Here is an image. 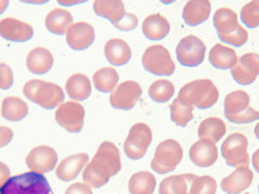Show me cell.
<instances>
[{"label": "cell", "mask_w": 259, "mask_h": 194, "mask_svg": "<svg viewBox=\"0 0 259 194\" xmlns=\"http://www.w3.org/2000/svg\"><path fill=\"white\" fill-rule=\"evenodd\" d=\"M122 169L120 151L114 143L103 142L91 162L84 167L83 179L89 186L100 188Z\"/></svg>", "instance_id": "1"}, {"label": "cell", "mask_w": 259, "mask_h": 194, "mask_svg": "<svg viewBox=\"0 0 259 194\" xmlns=\"http://www.w3.org/2000/svg\"><path fill=\"white\" fill-rule=\"evenodd\" d=\"M220 93L212 81L202 79L183 85L178 98L198 109H208L219 101Z\"/></svg>", "instance_id": "2"}, {"label": "cell", "mask_w": 259, "mask_h": 194, "mask_svg": "<svg viewBox=\"0 0 259 194\" xmlns=\"http://www.w3.org/2000/svg\"><path fill=\"white\" fill-rule=\"evenodd\" d=\"M25 97L44 109H54L63 104L65 93L61 87L54 82L31 80L23 87Z\"/></svg>", "instance_id": "3"}, {"label": "cell", "mask_w": 259, "mask_h": 194, "mask_svg": "<svg viewBox=\"0 0 259 194\" xmlns=\"http://www.w3.org/2000/svg\"><path fill=\"white\" fill-rule=\"evenodd\" d=\"M0 194H54L46 177L38 172H24L0 187Z\"/></svg>", "instance_id": "4"}, {"label": "cell", "mask_w": 259, "mask_h": 194, "mask_svg": "<svg viewBox=\"0 0 259 194\" xmlns=\"http://www.w3.org/2000/svg\"><path fill=\"white\" fill-rule=\"evenodd\" d=\"M183 157L181 144L174 139H166L158 145L151 161V169L159 174L173 172L181 163Z\"/></svg>", "instance_id": "5"}, {"label": "cell", "mask_w": 259, "mask_h": 194, "mask_svg": "<svg viewBox=\"0 0 259 194\" xmlns=\"http://www.w3.org/2000/svg\"><path fill=\"white\" fill-rule=\"evenodd\" d=\"M143 67L149 73L156 76H171L175 72V63L170 53L163 45H151L143 55Z\"/></svg>", "instance_id": "6"}, {"label": "cell", "mask_w": 259, "mask_h": 194, "mask_svg": "<svg viewBox=\"0 0 259 194\" xmlns=\"http://www.w3.org/2000/svg\"><path fill=\"white\" fill-rule=\"evenodd\" d=\"M152 142V131L145 123H137L130 130L123 144L125 156L132 160H139L145 157Z\"/></svg>", "instance_id": "7"}, {"label": "cell", "mask_w": 259, "mask_h": 194, "mask_svg": "<svg viewBox=\"0 0 259 194\" xmlns=\"http://www.w3.org/2000/svg\"><path fill=\"white\" fill-rule=\"evenodd\" d=\"M248 139L242 134H231L221 146L222 157L230 167H249L250 157L247 152Z\"/></svg>", "instance_id": "8"}, {"label": "cell", "mask_w": 259, "mask_h": 194, "mask_svg": "<svg viewBox=\"0 0 259 194\" xmlns=\"http://www.w3.org/2000/svg\"><path fill=\"white\" fill-rule=\"evenodd\" d=\"M204 43L195 35L183 38L176 48V55L179 63L186 67H198L205 58Z\"/></svg>", "instance_id": "9"}, {"label": "cell", "mask_w": 259, "mask_h": 194, "mask_svg": "<svg viewBox=\"0 0 259 194\" xmlns=\"http://www.w3.org/2000/svg\"><path fill=\"white\" fill-rule=\"evenodd\" d=\"M84 108L77 102L61 104L55 111L56 122L69 133H80L84 126Z\"/></svg>", "instance_id": "10"}, {"label": "cell", "mask_w": 259, "mask_h": 194, "mask_svg": "<svg viewBox=\"0 0 259 194\" xmlns=\"http://www.w3.org/2000/svg\"><path fill=\"white\" fill-rule=\"evenodd\" d=\"M142 94L143 90L137 82H121L110 94V105L115 109L128 111L137 105Z\"/></svg>", "instance_id": "11"}, {"label": "cell", "mask_w": 259, "mask_h": 194, "mask_svg": "<svg viewBox=\"0 0 259 194\" xmlns=\"http://www.w3.org/2000/svg\"><path fill=\"white\" fill-rule=\"evenodd\" d=\"M58 156L56 151L50 146H38L31 150L26 157V164L31 172L47 173L57 166Z\"/></svg>", "instance_id": "12"}, {"label": "cell", "mask_w": 259, "mask_h": 194, "mask_svg": "<svg viewBox=\"0 0 259 194\" xmlns=\"http://www.w3.org/2000/svg\"><path fill=\"white\" fill-rule=\"evenodd\" d=\"M231 74L239 84L249 85L252 83L259 75V54L250 53L242 55L231 68Z\"/></svg>", "instance_id": "13"}, {"label": "cell", "mask_w": 259, "mask_h": 194, "mask_svg": "<svg viewBox=\"0 0 259 194\" xmlns=\"http://www.w3.org/2000/svg\"><path fill=\"white\" fill-rule=\"evenodd\" d=\"M95 40V30L87 22L73 23L66 33V41L69 47L75 52L89 48Z\"/></svg>", "instance_id": "14"}, {"label": "cell", "mask_w": 259, "mask_h": 194, "mask_svg": "<svg viewBox=\"0 0 259 194\" xmlns=\"http://www.w3.org/2000/svg\"><path fill=\"white\" fill-rule=\"evenodd\" d=\"M0 36L11 42L25 43L33 36V29L28 23L8 17L0 21Z\"/></svg>", "instance_id": "15"}, {"label": "cell", "mask_w": 259, "mask_h": 194, "mask_svg": "<svg viewBox=\"0 0 259 194\" xmlns=\"http://www.w3.org/2000/svg\"><path fill=\"white\" fill-rule=\"evenodd\" d=\"M189 157L194 164L200 168L213 166L219 158L215 143L206 139H199L191 146Z\"/></svg>", "instance_id": "16"}, {"label": "cell", "mask_w": 259, "mask_h": 194, "mask_svg": "<svg viewBox=\"0 0 259 194\" xmlns=\"http://www.w3.org/2000/svg\"><path fill=\"white\" fill-rule=\"evenodd\" d=\"M89 162V156L87 154H76L66 157L56 166L55 174L57 178L63 182H69L75 179L79 173Z\"/></svg>", "instance_id": "17"}, {"label": "cell", "mask_w": 259, "mask_h": 194, "mask_svg": "<svg viewBox=\"0 0 259 194\" xmlns=\"http://www.w3.org/2000/svg\"><path fill=\"white\" fill-rule=\"evenodd\" d=\"M252 180L253 173L249 167H238L235 172L221 181V188L226 193H240L251 186Z\"/></svg>", "instance_id": "18"}, {"label": "cell", "mask_w": 259, "mask_h": 194, "mask_svg": "<svg viewBox=\"0 0 259 194\" xmlns=\"http://www.w3.org/2000/svg\"><path fill=\"white\" fill-rule=\"evenodd\" d=\"M211 10L210 0H189L183 8V20L188 26L196 27L208 20Z\"/></svg>", "instance_id": "19"}, {"label": "cell", "mask_w": 259, "mask_h": 194, "mask_svg": "<svg viewBox=\"0 0 259 194\" xmlns=\"http://www.w3.org/2000/svg\"><path fill=\"white\" fill-rule=\"evenodd\" d=\"M54 56L45 47H35L31 51L26 60L28 70L35 75H45L54 67Z\"/></svg>", "instance_id": "20"}, {"label": "cell", "mask_w": 259, "mask_h": 194, "mask_svg": "<svg viewBox=\"0 0 259 194\" xmlns=\"http://www.w3.org/2000/svg\"><path fill=\"white\" fill-rule=\"evenodd\" d=\"M104 51L107 62L114 67L126 65L132 56L130 45L119 38H113L107 41Z\"/></svg>", "instance_id": "21"}, {"label": "cell", "mask_w": 259, "mask_h": 194, "mask_svg": "<svg viewBox=\"0 0 259 194\" xmlns=\"http://www.w3.org/2000/svg\"><path fill=\"white\" fill-rule=\"evenodd\" d=\"M67 95L74 102H83L92 95V82L84 74L71 75L66 82Z\"/></svg>", "instance_id": "22"}, {"label": "cell", "mask_w": 259, "mask_h": 194, "mask_svg": "<svg viewBox=\"0 0 259 194\" xmlns=\"http://www.w3.org/2000/svg\"><path fill=\"white\" fill-rule=\"evenodd\" d=\"M143 33L151 41H159L167 36L170 32V24L162 15L156 14L147 16L143 23Z\"/></svg>", "instance_id": "23"}, {"label": "cell", "mask_w": 259, "mask_h": 194, "mask_svg": "<svg viewBox=\"0 0 259 194\" xmlns=\"http://www.w3.org/2000/svg\"><path fill=\"white\" fill-rule=\"evenodd\" d=\"M73 24V17L69 11L65 9H54L46 16L45 25L47 30L55 35H65Z\"/></svg>", "instance_id": "24"}, {"label": "cell", "mask_w": 259, "mask_h": 194, "mask_svg": "<svg viewBox=\"0 0 259 194\" xmlns=\"http://www.w3.org/2000/svg\"><path fill=\"white\" fill-rule=\"evenodd\" d=\"M93 10L96 15L107 19L112 25L119 22L125 15L122 0H94Z\"/></svg>", "instance_id": "25"}, {"label": "cell", "mask_w": 259, "mask_h": 194, "mask_svg": "<svg viewBox=\"0 0 259 194\" xmlns=\"http://www.w3.org/2000/svg\"><path fill=\"white\" fill-rule=\"evenodd\" d=\"M237 55L234 50L225 45L217 44L209 53V62L218 69H231L237 62Z\"/></svg>", "instance_id": "26"}, {"label": "cell", "mask_w": 259, "mask_h": 194, "mask_svg": "<svg viewBox=\"0 0 259 194\" xmlns=\"http://www.w3.org/2000/svg\"><path fill=\"white\" fill-rule=\"evenodd\" d=\"M29 114L28 105L17 97L5 98L1 105V115L8 121L17 122L24 120Z\"/></svg>", "instance_id": "27"}, {"label": "cell", "mask_w": 259, "mask_h": 194, "mask_svg": "<svg viewBox=\"0 0 259 194\" xmlns=\"http://www.w3.org/2000/svg\"><path fill=\"white\" fill-rule=\"evenodd\" d=\"M197 175L186 173L172 175L162 180L159 187L160 194H188V188Z\"/></svg>", "instance_id": "28"}, {"label": "cell", "mask_w": 259, "mask_h": 194, "mask_svg": "<svg viewBox=\"0 0 259 194\" xmlns=\"http://www.w3.org/2000/svg\"><path fill=\"white\" fill-rule=\"evenodd\" d=\"M226 134V125L223 120L218 118H208L198 127L199 139H206L217 143Z\"/></svg>", "instance_id": "29"}, {"label": "cell", "mask_w": 259, "mask_h": 194, "mask_svg": "<svg viewBox=\"0 0 259 194\" xmlns=\"http://www.w3.org/2000/svg\"><path fill=\"white\" fill-rule=\"evenodd\" d=\"M157 181L149 172H139L130 177L128 189L131 194H153Z\"/></svg>", "instance_id": "30"}, {"label": "cell", "mask_w": 259, "mask_h": 194, "mask_svg": "<svg viewBox=\"0 0 259 194\" xmlns=\"http://www.w3.org/2000/svg\"><path fill=\"white\" fill-rule=\"evenodd\" d=\"M250 106V96L242 90L228 94L224 101V116L226 119L243 112Z\"/></svg>", "instance_id": "31"}, {"label": "cell", "mask_w": 259, "mask_h": 194, "mask_svg": "<svg viewBox=\"0 0 259 194\" xmlns=\"http://www.w3.org/2000/svg\"><path fill=\"white\" fill-rule=\"evenodd\" d=\"M119 82V75L113 67H103L93 75V84L102 93H109L115 89Z\"/></svg>", "instance_id": "32"}, {"label": "cell", "mask_w": 259, "mask_h": 194, "mask_svg": "<svg viewBox=\"0 0 259 194\" xmlns=\"http://www.w3.org/2000/svg\"><path fill=\"white\" fill-rule=\"evenodd\" d=\"M213 23L218 33H229L238 27L237 15L228 8L219 9L213 15Z\"/></svg>", "instance_id": "33"}, {"label": "cell", "mask_w": 259, "mask_h": 194, "mask_svg": "<svg viewBox=\"0 0 259 194\" xmlns=\"http://www.w3.org/2000/svg\"><path fill=\"white\" fill-rule=\"evenodd\" d=\"M194 106L177 98L170 106L171 120L180 127H185L193 120Z\"/></svg>", "instance_id": "34"}, {"label": "cell", "mask_w": 259, "mask_h": 194, "mask_svg": "<svg viewBox=\"0 0 259 194\" xmlns=\"http://www.w3.org/2000/svg\"><path fill=\"white\" fill-rule=\"evenodd\" d=\"M175 94V86L167 80H159L153 82L148 89V95L155 103H167Z\"/></svg>", "instance_id": "35"}, {"label": "cell", "mask_w": 259, "mask_h": 194, "mask_svg": "<svg viewBox=\"0 0 259 194\" xmlns=\"http://www.w3.org/2000/svg\"><path fill=\"white\" fill-rule=\"evenodd\" d=\"M217 181L209 175L196 176L192 181L189 194H215Z\"/></svg>", "instance_id": "36"}, {"label": "cell", "mask_w": 259, "mask_h": 194, "mask_svg": "<svg viewBox=\"0 0 259 194\" xmlns=\"http://www.w3.org/2000/svg\"><path fill=\"white\" fill-rule=\"evenodd\" d=\"M241 21L250 29L259 26V0H252L246 4L240 12Z\"/></svg>", "instance_id": "37"}, {"label": "cell", "mask_w": 259, "mask_h": 194, "mask_svg": "<svg viewBox=\"0 0 259 194\" xmlns=\"http://www.w3.org/2000/svg\"><path fill=\"white\" fill-rule=\"evenodd\" d=\"M218 36L220 38L221 42H223L225 44L234 45L236 47H240L247 43L248 38H249V33L242 26L238 25V27L236 28V30H233L229 33H218Z\"/></svg>", "instance_id": "38"}, {"label": "cell", "mask_w": 259, "mask_h": 194, "mask_svg": "<svg viewBox=\"0 0 259 194\" xmlns=\"http://www.w3.org/2000/svg\"><path fill=\"white\" fill-rule=\"evenodd\" d=\"M227 120L230 122L236 123V124H247V123H251L254 120H259V112L254 110L251 106H248L246 110L243 112L239 113L236 116L230 117Z\"/></svg>", "instance_id": "39"}, {"label": "cell", "mask_w": 259, "mask_h": 194, "mask_svg": "<svg viewBox=\"0 0 259 194\" xmlns=\"http://www.w3.org/2000/svg\"><path fill=\"white\" fill-rule=\"evenodd\" d=\"M14 84V73L8 65L0 64V90L10 89Z\"/></svg>", "instance_id": "40"}, {"label": "cell", "mask_w": 259, "mask_h": 194, "mask_svg": "<svg viewBox=\"0 0 259 194\" xmlns=\"http://www.w3.org/2000/svg\"><path fill=\"white\" fill-rule=\"evenodd\" d=\"M138 17L133 14L125 13V15L122 16V19L119 22L116 23L113 26L117 30H122V31H130V30H135L137 28Z\"/></svg>", "instance_id": "41"}, {"label": "cell", "mask_w": 259, "mask_h": 194, "mask_svg": "<svg viewBox=\"0 0 259 194\" xmlns=\"http://www.w3.org/2000/svg\"><path fill=\"white\" fill-rule=\"evenodd\" d=\"M65 194H93L92 187L85 183H74L70 185Z\"/></svg>", "instance_id": "42"}, {"label": "cell", "mask_w": 259, "mask_h": 194, "mask_svg": "<svg viewBox=\"0 0 259 194\" xmlns=\"http://www.w3.org/2000/svg\"><path fill=\"white\" fill-rule=\"evenodd\" d=\"M14 138V132L11 128L0 126V148L7 146Z\"/></svg>", "instance_id": "43"}, {"label": "cell", "mask_w": 259, "mask_h": 194, "mask_svg": "<svg viewBox=\"0 0 259 194\" xmlns=\"http://www.w3.org/2000/svg\"><path fill=\"white\" fill-rule=\"evenodd\" d=\"M10 178H11V171L8 166L3 162H0V187L3 184H5Z\"/></svg>", "instance_id": "44"}, {"label": "cell", "mask_w": 259, "mask_h": 194, "mask_svg": "<svg viewBox=\"0 0 259 194\" xmlns=\"http://www.w3.org/2000/svg\"><path fill=\"white\" fill-rule=\"evenodd\" d=\"M56 1L60 6H63V7H72L75 5L85 3L89 0H56Z\"/></svg>", "instance_id": "45"}, {"label": "cell", "mask_w": 259, "mask_h": 194, "mask_svg": "<svg viewBox=\"0 0 259 194\" xmlns=\"http://www.w3.org/2000/svg\"><path fill=\"white\" fill-rule=\"evenodd\" d=\"M252 165L254 170L259 173V149L256 150L252 155Z\"/></svg>", "instance_id": "46"}, {"label": "cell", "mask_w": 259, "mask_h": 194, "mask_svg": "<svg viewBox=\"0 0 259 194\" xmlns=\"http://www.w3.org/2000/svg\"><path fill=\"white\" fill-rule=\"evenodd\" d=\"M26 4H31V5H43L46 4L50 0H19Z\"/></svg>", "instance_id": "47"}, {"label": "cell", "mask_w": 259, "mask_h": 194, "mask_svg": "<svg viewBox=\"0 0 259 194\" xmlns=\"http://www.w3.org/2000/svg\"><path fill=\"white\" fill-rule=\"evenodd\" d=\"M10 0H0V15H3L8 9Z\"/></svg>", "instance_id": "48"}, {"label": "cell", "mask_w": 259, "mask_h": 194, "mask_svg": "<svg viewBox=\"0 0 259 194\" xmlns=\"http://www.w3.org/2000/svg\"><path fill=\"white\" fill-rule=\"evenodd\" d=\"M254 134H255V136L257 137V139L259 140V122L254 127Z\"/></svg>", "instance_id": "49"}, {"label": "cell", "mask_w": 259, "mask_h": 194, "mask_svg": "<svg viewBox=\"0 0 259 194\" xmlns=\"http://www.w3.org/2000/svg\"><path fill=\"white\" fill-rule=\"evenodd\" d=\"M160 1L164 5H169V4L173 3V2H175L176 0H160Z\"/></svg>", "instance_id": "50"}, {"label": "cell", "mask_w": 259, "mask_h": 194, "mask_svg": "<svg viewBox=\"0 0 259 194\" xmlns=\"http://www.w3.org/2000/svg\"><path fill=\"white\" fill-rule=\"evenodd\" d=\"M258 192H259V186H258Z\"/></svg>", "instance_id": "51"}, {"label": "cell", "mask_w": 259, "mask_h": 194, "mask_svg": "<svg viewBox=\"0 0 259 194\" xmlns=\"http://www.w3.org/2000/svg\"><path fill=\"white\" fill-rule=\"evenodd\" d=\"M246 194H250V193H246Z\"/></svg>", "instance_id": "52"}]
</instances>
